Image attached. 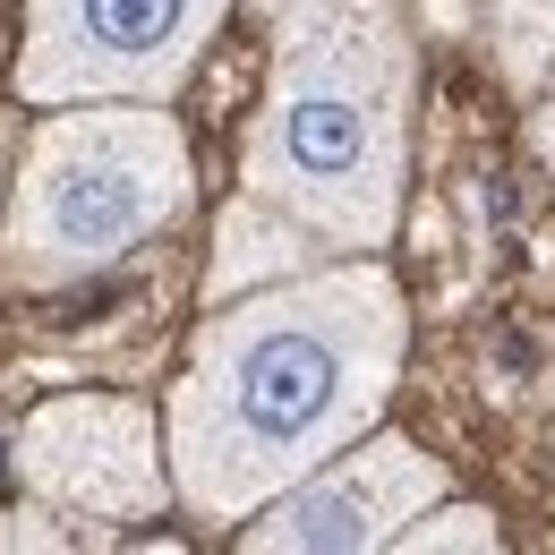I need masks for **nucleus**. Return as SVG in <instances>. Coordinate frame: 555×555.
<instances>
[{"instance_id":"nucleus-11","label":"nucleus","mask_w":555,"mask_h":555,"mask_svg":"<svg viewBox=\"0 0 555 555\" xmlns=\"http://www.w3.org/2000/svg\"><path fill=\"white\" fill-rule=\"evenodd\" d=\"M530 145H539V163H547V180H555V77H547V94L530 103Z\"/></svg>"},{"instance_id":"nucleus-6","label":"nucleus","mask_w":555,"mask_h":555,"mask_svg":"<svg viewBox=\"0 0 555 555\" xmlns=\"http://www.w3.org/2000/svg\"><path fill=\"white\" fill-rule=\"evenodd\" d=\"M444 487L453 479H444V462L427 444L393 436V427H367L334 462H317L299 487H282L266 513H248L240 547L248 555H376V547H393Z\"/></svg>"},{"instance_id":"nucleus-12","label":"nucleus","mask_w":555,"mask_h":555,"mask_svg":"<svg viewBox=\"0 0 555 555\" xmlns=\"http://www.w3.org/2000/svg\"><path fill=\"white\" fill-rule=\"evenodd\" d=\"M9 145H17V112H0V206H9V171H17Z\"/></svg>"},{"instance_id":"nucleus-4","label":"nucleus","mask_w":555,"mask_h":555,"mask_svg":"<svg viewBox=\"0 0 555 555\" xmlns=\"http://www.w3.org/2000/svg\"><path fill=\"white\" fill-rule=\"evenodd\" d=\"M231 0H26L17 26V103H171Z\"/></svg>"},{"instance_id":"nucleus-2","label":"nucleus","mask_w":555,"mask_h":555,"mask_svg":"<svg viewBox=\"0 0 555 555\" xmlns=\"http://www.w3.org/2000/svg\"><path fill=\"white\" fill-rule=\"evenodd\" d=\"M266 94L240 138V189L291 206L343 257H376L411 197L418 43L402 0H248Z\"/></svg>"},{"instance_id":"nucleus-3","label":"nucleus","mask_w":555,"mask_h":555,"mask_svg":"<svg viewBox=\"0 0 555 555\" xmlns=\"http://www.w3.org/2000/svg\"><path fill=\"white\" fill-rule=\"evenodd\" d=\"M197 197L189 138L163 103L112 94V103H52L9 171L0 206V282L9 291H69L112 274L163 240Z\"/></svg>"},{"instance_id":"nucleus-5","label":"nucleus","mask_w":555,"mask_h":555,"mask_svg":"<svg viewBox=\"0 0 555 555\" xmlns=\"http://www.w3.org/2000/svg\"><path fill=\"white\" fill-rule=\"evenodd\" d=\"M9 462L43 513H69V521H154L163 504H180L163 418L138 393H52V402H35Z\"/></svg>"},{"instance_id":"nucleus-7","label":"nucleus","mask_w":555,"mask_h":555,"mask_svg":"<svg viewBox=\"0 0 555 555\" xmlns=\"http://www.w3.org/2000/svg\"><path fill=\"white\" fill-rule=\"evenodd\" d=\"M334 257H343V248H334L325 231H308L291 206L240 189V197L222 206V222H214L206 308L214 299H240V291H266V282H291V274H317V266H334Z\"/></svg>"},{"instance_id":"nucleus-8","label":"nucleus","mask_w":555,"mask_h":555,"mask_svg":"<svg viewBox=\"0 0 555 555\" xmlns=\"http://www.w3.org/2000/svg\"><path fill=\"white\" fill-rule=\"evenodd\" d=\"M495 61L539 103L555 77V0H495Z\"/></svg>"},{"instance_id":"nucleus-1","label":"nucleus","mask_w":555,"mask_h":555,"mask_svg":"<svg viewBox=\"0 0 555 555\" xmlns=\"http://www.w3.org/2000/svg\"><path fill=\"white\" fill-rule=\"evenodd\" d=\"M411 350V299L385 257H334L317 274L214 299L163 393V444L180 513L240 530L317 462L359 444Z\"/></svg>"},{"instance_id":"nucleus-9","label":"nucleus","mask_w":555,"mask_h":555,"mask_svg":"<svg viewBox=\"0 0 555 555\" xmlns=\"http://www.w3.org/2000/svg\"><path fill=\"white\" fill-rule=\"evenodd\" d=\"M393 547H402V555H453V547L487 555V547H504V530H495V513H487V504H453V495H436V504L418 513Z\"/></svg>"},{"instance_id":"nucleus-10","label":"nucleus","mask_w":555,"mask_h":555,"mask_svg":"<svg viewBox=\"0 0 555 555\" xmlns=\"http://www.w3.org/2000/svg\"><path fill=\"white\" fill-rule=\"evenodd\" d=\"M52 555V547H69V539H61V530H52V521H35V513H0V555Z\"/></svg>"}]
</instances>
